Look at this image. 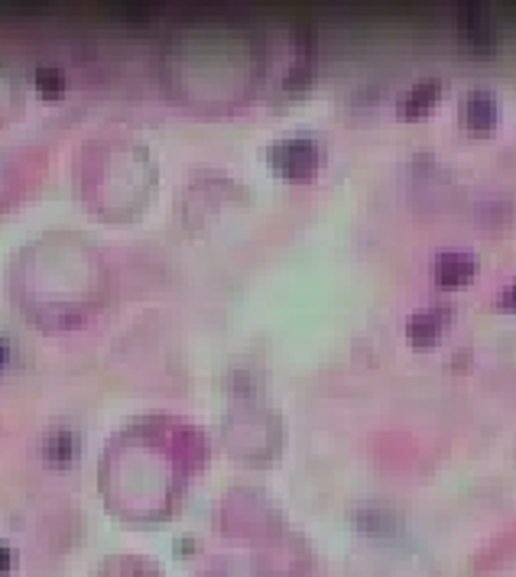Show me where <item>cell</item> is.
I'll list each match as a JSON object with an SVG mask.
<instances>
[{"instance_id": "cell-1", "label": "cell", "mask_w": 516, "mask_h": 577, "mask_svg": "<svg viewBox=\"0 0 516 577\" xmlns=\"http://www.w3.org/2000/svg\"><path fill=\"white\" fill-rule=\"evenodd\" d=\"M270 163L280 176L293 179V182H306L319 172L322 163V146L312 137H286L276 140L270 146Z\"/></svg>"}, {"instance_id": "cell-2", "label": "cell", "mask_w": 516, "mask_h": 577, "mask_svg": "<svg viewBox=\"0 0 516 577\" xmlns=\"http://www.w3.org/2000/svg\"><path fill=\"white\" fill-rule=\"evenodd\" d=\"M458 120L461 127L487 133L497 124V98L487 88H471L458 104Z\"/></svg>"}, {"instance_id": "cell-3", "label": "cell", "mask_w": 516, "mask_h": 577, "mask_svg": "<svg viewBox=\"0 0 516 577\" xmlns=\"http://www.w3.org/2000/svg\"><path fill=\"white\" fill-rule=\"evenodd\" d=\"M448 318H452V308H448V305H429V308H422V312L409 315L406 318L409 341L419 344V347L432 344L448 328Z\"/></svg>"}, {"instance_id": "cell-4", "label": "cell", "mask_w": 516, "mask_h": 577, "mask_svg": "<svg viewBox=\"0 0 516 577\" xmlns=\"http://www.w3.org/2000/svg\"><path fill=\"white\" fill-rule=\"evenodd\" d=\"M432 273H435V283L461 286V283H468V279H474V273H478V257H474V253L448 250V253H442L439 260H435Z\"/></svg>"}, {"instance_id": "cell-5", "label": "cell", "mask_w": 516, "mask_h": 577, "mask_svg": "<svg viewBox=\"0 0 516 577\" xmlns=\"http://www.w3.org/2000/svg\"><path fill=\"white\" fill-rule=\"evenodd\" d=\"M458 30L474 49H494V43H497L494 20L487 17V10H481V7H461L458 10Z\"/></svg>"}, {"instance_id": "cell-6", "label": "cell", "mask_w": 516, "mask_h": 577, "mask_svg": "<svg viewBox=\"0 0 516 577\" xmlns=\"http://www.w3.org/2000/svg\"><path fill=\"white\" fill-rule=\"evenodd\" d=\"M439 95H442V82H439V78H422V82H416L400 98L396 111H400V117H422L435 104V98H439Z\"/></svg>"}, {"instance_id": "cell-7", "label": "cell", "mask_w": 516, "mask_h": 577, "mask_svg": "<svg viewBox=\"0 0 516 577\" xmlns=\"http://www.w3.org/2000/svg\"><path fill=\"white\" fill-rule=\"evenodd\" d=\"M46 461L56 464V467H69L75 458H78V435L72 432V428L65 425H56L46 438Z\"/></svg>"}, {"instance_id": "cell-8", "label": "cell", "mask_w": 516, "mask_h": 577, "mask_svg": "<svg viewBox=\"0 0 516 577\" xmlns=\"http://www.w3.org/2000/svg\"><path fill=\"white\" fill-rule=\"evenodd\" d=\"M33 82L39 88V95H46V98H56L65 91V75H62L59 65H39Z\"/></svg>"}, {"instance_id": "cell-9", "label": "cell", "mask_w": 516, "mask_h": 577, "mask_svg": "<svg viewBox=\"0 0 516 577\" xmlns=\"http://www.w3.org/2000/svg\"><path fill=\"white\" fill-rule=\"evenodd\" d=\"M497 305H500V308H507V312H516V279H513V283H510L504 292H500Z\"/></svg>"}, {"instance_id": "cell-10", "label": "cell", "mask_w": 516, "mask_h": 577, "mask_svg": "<svg viewBox=\"0 0 516 577\" xmlns=\"http://www.w3.org/2000/svg\"><path fill=\"white\" fill-rule=\"evenodd\" d=\"M13 568V548L0 545V571H10Z\"/></svg>"}, {"instance_id": "cell-11", "label": "cell", "mask_w": 516, "mask_h": 577, "mask_svg": "<svg viewBox=\"0 0 516 577\" xmlns=\"http://www.w3.org/2000/svg\"><path fill=\"white\" fill-rule=\"evenodd\" d=\"M7 360H10V341H0V370H4Z\"/></svg>"}]
</instances>
